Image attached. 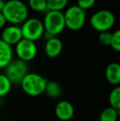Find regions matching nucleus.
I'll return each mask as SVG.
<instances>
[{"label": "nucleus", "instance_id": "obj_1", "mask_svg": "<svg viewBox=\"0 0 120 121\" xmlns=\"http://www.w3.org/2000/svg\"><path fill=\"white\" fill-rule=\"evenodd\" d=\"M7 22L13 25L22 24L28 19L29 10L23 1L21 0H8L5 2L3 9Z\"/></svg>", "mask_w": 120, "mask_h": 121}, {"label": "nucleus", "instance_id": "obj_2", "mask_svg": "<svg viewBox=\"0 0 120 121\" xmlns=\"http://www.w3.org/2000/svg\"><path fill=\"white\" fill-rule=\"evenodd\" d=\"M48 80L39 73H29L21 82V89L30 96H38L45 93Z\"/></svg>", "mask_w": 120, "mask_h": 121}, {"label": "nucleus", "instance_id": "obj_3", "mask_svg": "<svg viewBox=\"0 0 120 121\" xmlns=\"http://www.w3.org/2000/svg\"><path fill=\"white\" fill-rule=\"evenodd\" d=\"M45 31L52 36L60 34L66 27L64 13L61 11H48L44 18Z\"/></svg>", "mask_w": 120, "mask_h": 121}, {"label": "nucleus", "instance_id": "obj_4", "mask_svg": "<svg viewBox=\"0 0 120 121\" xmlns=\"http://www.w3.org/2000/svg\"><path fill=\"white\" fill-rule=\"evenodd\" d=\"M29 73V67L26 62L21 59H14L5 68L4 74L8 77L12 84L20 85L22 80Z\"/></svg>", "mask_w": 120, "mask_h": 121}, {"label": "nucleus", "instance_id": "obj_5", "mask_svg": "<svg viewBox=\"0 0 120 121\" xmlns=\"http://www.w3.org/2000/svg\"><path fill=\"white\" fill-rule=\"evenodd\" d=\"M115 22V17L109 10H99L95 13L90 18V24L93 29L99 32L108 31Z\"/></svg>", "mask_w": 120, "mask_h": 121}, {"label": "nucleus", "instance_id": "obj_6", "mask_svg": "<svg viewBox=\"0 0 120 121\" xmlns=\"http://www.w3.org/2000/svg\"><path fill=\"white\" fill-rule=\"evenodd\" d=\"M86 11L77 5L69 7L64 13L66 27L72 30H78L84 26L86 23Z\"/></svg>", "mask_w": 120, "mask_h": 121}, {"label": "nucleus", "instance_id": "obj_7", "mask_svg": "<svg viewBox=\"0 0 120 121\" xmlns=\"http://www.w3.org/2000/svg\"><path fill=\"white\" fill-rule=\"evenodd\" d=\"M21 30L23 39L34 42L41 38L45 32L43 22L35 17L28 18L22 23Z\"/></svg>", "mask_w": 120, "mask_h": 121}, {"label": "nucleus", "instance_id": "obj_8", "mask_svg": "<svg viewBox=\"0 0 120 121\" xmlns=\"http://www.w3.org/2000/svg\"><path fill=\"white\" fill-rule=\"evenodd\" d=\"M15 52L18 59L27 63L35 58L37 54V46L34 41L22 39L16 45Z\"/></svg>", "mask_w": 120, "mask_h": 121}, {"label": "nucleus", "instance_id": "obj_9", "mask_svg": "<svg viewBox=\"0 0 120 121\" xmlns=\"http://www.w3.org/2000/svg\"><path fill=\"white\" fill-rule=\"evenodd\" d=\"M22 33L21 27L16 25L8 26L2 32L1 40H3L7 44L12 45H16L21 40H22Z\"/></svg>", "mask_w": 120, "mask_h": 121}, {"label": "nucleus", "instance_id": "obj_10", "mask_svg": "<svg viewBox=\"0 0 120 121\" xmlns=\"http://www.w3.org/2000/svg\"><path fill=\"white\" fill-rule=\"evenodd\" d=\"M55 115L57 118L62 121H68L74 115V107L71 102L66 100H62L55 105Z\"/></svg>", "mask_w": 120, "mask_h": 121}, {"label": "nucleus", "instance_id": "obj_11", "mask_svg": "<svg viewBox=\"0 0 120 121\" xmlns=\"http://www.w3.org/2000/svg\"><path fill=\"white\" fill-rule=\"evenodd\" d=\"M62 50V41L57 37H53L46 40L45 45V52L47 57L50 59H54L58 57Z\"/></svg>", "mask_w": 120, "mask_h": 121}, {"label": "nucleus", "instance_id": "obj_12", "mask_svg": "<svg viewBox=\"0 0 120 121\" xmlns=\"http://www.w3.org/2000/svg\"><path fill=\"white\" fill-rule=\"evenodd\" d=\"M105 78L108 82L114 86L120 85V64L111 63L106 67Z\"/></svg>", "mask_w": 120, "mask_h": 121}, {"label": "nucleus", "instance_id": "obj_13", "mask_svg": "<svg viewBox=\"0 0 120 121\" xmlns=\"http://www.w3.org/2000/svg\"><path fill=\"white\" fill-rule=\"evenodd\" d=\"M12 46L0 39V69H5L12 62Z\"/></svg>", "mask_w": 120, "mask_h": 121}, {"label": "nucleus", "instance_id": "obj_14", "mask_svg": "<svg viewBox=\"0 0 120 121\" xmlns=\"http://www.w3.org/2000/svg\"><path fill=\"white\" fill-rule=\"evenodd\" d=\"M45 93L52 99H57L62 96V89L58 82L55 81H48Z\"/></svg>", "mask_w": 120, "mask_h": 121}, {"label": "nucleus", "instance_id": "obj_15", "mask_svg": "<svg viewBox=\"0 0 120 121\" xmlns=\"http://www.w3.org/2000/svg\"><path fill=\"white\" fill-rule=\"evenodd\" d=\"M118 110L113 107H106L99 115V121H117L119 119Z\"/></svg>", "mask_w": 120, "mask_h": 121}, {"label": "nucleus", "instance_id": "obj_16", "mask_svg": "<svg viewBox=\"0 0 120 121\" xmlns=\"http://www.w3.org/2000/svg\"><path fill=\"white\" fill-rule=\"evenodd\" d=\"M109 102L111 107L120 110V85L113 88L109 96Z\"/></svg>", "mask_w": 120, "mask_h": 121}, {"label": "nucleus", "instance_id": "obj_17", "mask_svg": "<svg viewBox=\"0 0 120 121\" xmlns=\"http://www.w3.org/2000/svg\"><path fill=\"white\" fill-rule=\"evenodd\" d=\"M12 82L4 73H0V97L8 94L12 89Z\"/></svg>", "mask_w": 120, "mask_h": 121}, {"label": "nucleus", "instance_id": "obj_18", "mask_svg": "<svg viewBox=\"0 0 120 121\" xmlns=\"http://www.w3.org/2000/svg\"><path fill=\"white\" fill-rule=\"evenodd\" d=\"M30 8L37 13L48 11L47 0H28Z\"/></svg>", "mask_w": 120, "mask_h": 121}, {"label": "nucleus", "instance_id": "obj_19", "mask_svg": "<svg viewBox=\"0 0 120 121\" xmlns=\"http://www.w3.org/2000/svg\"><path fill=\"white\" fill-rule=\"evenodd\" d=\"M68 0H47L48 11H61L66 8Z\"/></svg>", "mask_w": 120, "mask_h": 121}, {"label": "nucleus", "instance_id": "obj_20", "mask_svg": "<svg viewBox=\"0 0 120 121\" xmlns=\"http://www.w3.org/2000/svg\"><path fill=\"white\" fill-rule=\"evenodd\" d=\"M112 35L113 33L108 31H103V32H99V35L98 36V40L99 42L102 45L104 46H110L111 45V41H112Z\"/></svg>", "mask_w": 120, "mask_h": 121}, {"label": "nucleus", "instance_id": "obj_21", "mask_svg": "<svg viewBox=\"0 0 120 121\" xmlns=\"http://www.w3.org/2000/svg\"><path fill=\"white\" fill-rule=\"evenodd\" d=\"M110 46L115 51L120 52V29L115 30L113 33L112 41H111Z\"/></svg>", "mask_w": 120, "mask_h": 121}, {"label": "nucleus", "instance_id": "obj_22", "mask_svg": "<svg viewBox=\"0 0 120 121\" xmlns=\"http://www.w3.org/2000/svg\"><path fill=\"white\" fill-rule=\"evenodd\" d=\"M95 3V0H77V5L84 11L90 9Z\"/></svg>", "mask_w": 120, "mask_h": 121}, {"label": "nucleus", "instance_id": "obj_23", "mask_svg": "<svg viewBox=\"0 0 120 121\" xmlns=\"http://www.w3.org/2000/svg\"><path fill=\"white\" fill-rule=\"evenodd\" d=\"M7 23V20L5 18L4 15L3 14V13H0V28H3Z\"/></svg>", "mask_w": 120, "mask_h": 121}, {"label": "nucleus", "instance_id": "obj_24", "mask_svg": "<svg viewBox=\"0 0 120 121\" xmlns=\"http://www.w3.org/2000/svg\"><path fill=\"white\" fill-rule=\"evenodd\" d=\"M4 4H5V2L3 1V0H0V13H2V12H3Z\"/></svg>", "mask_w": 120, "mask_h": 121}, {"label": "nucleus", "instance_id": "obj_25", "mask_svg": "<svg viewBox=\"0 0 120 121\" xmlns=\"http://www.w3.org/2000/svg\"><path fill=\"white\" fill-rule=\"evenodd\" d=\"M21 1H28V0H21Z\"/></svg>", "mask_w": 120, "mask_h": 121}, {"label": "nucleus", "instance_id": "obj_26", "mask_svg": "<svg viewBox=\"0 0 120 121\" xmlns=\"http://www.w3.org/2000/svg\"><path fill=\"white\" fill-rule=\"evenodd\" d=\"M119 121H120V120H119Z\"/></svg>", "mask_w": 120, "mask_h": 121}]
</instances>
